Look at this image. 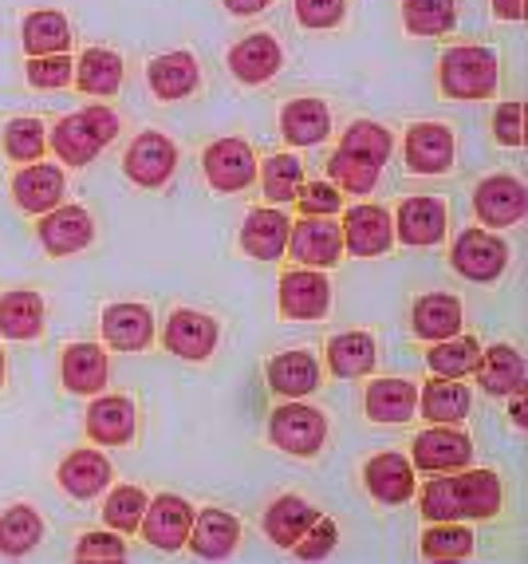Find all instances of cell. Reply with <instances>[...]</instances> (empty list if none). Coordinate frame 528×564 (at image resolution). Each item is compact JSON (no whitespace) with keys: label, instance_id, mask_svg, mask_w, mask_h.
Segmentation results:
<instances>
[{"label":"cell","instance_id":"obj_1","mask_svg":"<svg viewBox=\"0 0 528 564\" xmlns=\"http://www.w3.org/2000/svg\"><path fill=\"white\" fill-rule=\"evenodd\" d=\"M501 478L490 470H446V478H430L418 494V513L426 521H482L501 509Z\"/></svg>","mask_w":528,"mask_h":564},{"label":"cell","instance_id":"obj_2","mask_svg":"<svg viewBox=\"0 0 528 564\" xmlns=\"http://www.w3.org/2000/svg\"><path fill=\"white\" fill-rule=\"evenodd\" d=\"M114 134H119V115L111 107H87V111H76L56 122L52 151L72 166H87L107 142H114Z\"/></svg>","mask_w":528,"mask_h":564},{"label":"cell","instance_id":"obj_3","mask_svg":"<svg viewBox=\"0 0 528 564\" xmlns=\"http://www.w3.org/2000/svg\"><path fill=\"white\" fill-rule=\"evenodd\" d=\"M438 84L450 99H490L497 87V56L490 47H450L442 56V72Z\"/></svg>","mask_w":528,"mask_h":564},{"label":"cell","instance_id":"obj_4","mask_svg":"<svg viewBox=\"0 0 528 564\" xmlns=\"http://www.w3.org/2000/svg\"><path fill=\"white\" fill-rule=\"evenodd\" d=\"M268 438H273L284 454L311 458V454L323 446V438H328V419L293 399V403H284L273 411V419H268Z\"/></svg>","mask_w":528,"mask_h":564},{"label":"cell","instance_id":"obj_5","mask_svg":"<svg viewBox=\"0 0 528 564\" xmlns=\"http://www.w3.org/2000/svg\"><path fill=\"white\" fill-rule=\"evenodd\" d=\"M450 264L465 281H497L505 273V264H509V245L501 241L497 234H485V229H465L458 234L450 249Z\"/></svg>","mask_w":528,"mask_h":564},{"label":"cell","instance_id":"obj_6","mask_svg":"<svg viewBox=\"0 0 528 564\" xmlns=\"http://www.w3.org/2000/svg\"><path fill=\"white\" fill-rule=\"evenodd\" d=\"M201 170L218 194H237L256 178V154L245 139H218L201 154Z\"/></svg>","mask_w":528,"mask_h":564},{"label":"cell","instance_id":"obj_7","mask_svg":"<svg viewBox=\"0 0 528 564\" xmlns=\"http://www.w3.org/2000/svg\"><path fill=\"white\" fill-rule=\"evenodd\" d=\"M189 525H194V506L178 494H162V498L146 501V513L139 521L142 541L154 549H166V553L186 545Z\"/></svg>","mask_w":528,"mask_h":564},{"label":"cell","instance_id":"obj_8","mask_svg":"<svg viewBox=\"0 0 528 564\" xmlns=\"http://www.w3.org/2000/svg\"><path fill=\"white\" fill-rule=\"evenodd\" d=\"M284 249L304 269H331L343 253V229L331 217H304L300 226L288 229V245Z\"/></svg>","mask_w":528,"mask_h":564},{"label":"cell","instance_id":"obj_9","mask_svg":"<svg viewBox=\"0 0 528 564\" xmlns=\"http://www.w3.org/2000/svg\"><path fill=\"white\" fill-rule=\"evenodd\" d=\"M123 166L131 182H139V186H146V189H158L170 182L174 166H178V147H174L166 134L146 131L127 147Z\"/></svg>","mask_w":528,"mask_h":564},{"label":"cell","instance_id":"obj_10","mask_svg":"<svg viewBox=\"0 0 528 564\" xmlns=\"http://www.w3.org/2000/svg\"><path fill=\"white\" fill-rule=\"evenodd\" d=\"M36 234H40V245H44L52 257H72L91 245L95 226L84 206H56V209H47V214H40Z\"/></svg>","mask_w":528,"mask_h":564},{"label":"cell","instance_id":"obj_11","mask_svg":"<svg viewBox=\"0 0 528 564\" xmlns=\"http://www.w3.org/2000/svg\"><path fill=\"white\" fill-rule=\"evenodd\" d=\"M473 209L482 217L485 226H517L525 221V209H528V194H525V182L509 178V174H493L477 186L473 194Z\"/></svg>","mask_w":528,"mask_h":564},{"label":"cell","instance_id":"obj_12","mask_svg":"<svg viewBox=\"0 0 528 564\" xmlns=\"http://www.w3.org/2000/svg\"><path fill=\"white\" fill-rule=\"evenodd\" d=\"M473 458V443L462 431L438 423L435 431H422L415 438V466L426 474H446V470H465Z\"/></svg>","mask_w":528,"mask_h":564},{"label":"cell","instance_id":"obj_13","mask_svg":"<svg viewBox=\"0 0 528 564\" xmlns=\"http://www.w3.org/2000/svg\"><path fill=\"white\" fill-rule=\"evenodd\" d=\"M331 304V284L316 269H296L280 276V312L288 321H320Z\"/></svg>","mask_w":528,"mask_h":564},{"label":"cell","instance_id":"obj_14","mask_svg":"<svg viewBox=\"0 0 528 564\" xmlns=\"http://www.w3.org/2000/svg\"><path fill=\"white\" fill-rule=\"evenodd\" d=\"M343 245L355 257H378L387 253L395 241V221L383 206H351L343 214Z\"/></svg>","mask_w":528,"mask_h":564},{"label":"cell","instance_id":"obj_15","mask_svg":"<svg viewBox=\"0 0 528 564\" xmlns=\"http://www.w3.org/2000/svg\"><path fill=\"white\" fill-rule=\"evenodd\" d=\"M363 481H367V494L378 506H403V501L415 498V462H406L395 451L375 454L363 466Z\"/></svg>","mask_w":528,"mask_h":564},{"label":"cell","instance_id":"obj_16","mask_svg":"<svg viewBox=\"0 0 528 564\" xmlns=\"http://www.w3.org/2000/svg\"><path fill=\"white\" fill-rule=\"evenodd\" d=\"M162 344H166V351H174V356H182V359H209L213 348H218V324L209 321L206 312L178 308L170 321H166Z\"/></svg>","mask_w":528,"mask_h":564},{"label":"cell","instance_id":"obj_17","mask_svg":"<svg viewBox=\"0 0 528 564\" xmlns=\"http://www.w3.org/2000/svg\"><path fill=\"white\" fill-rule=\"evenodd\" d=\"M139 431L134 403L123 395H103L87 406V438L99 446H127Z\"/></svg>","mask_w":528,"mask_h":564},{"label":"cell","instance_id":"obj_18","mask_svg":"<svg viewBox=\"0 0 528 564\" xmlns=\"http://www.w3.org/2000/svg\"><path fill=\"white\" fill-rule=\"evenodd\" d=\"M391 221H395L398 241L415 245V249H426V245H438L446 237V202L442 198H406Z\"/></svg>","mask_w":528,"mask_h":564},{"label":"cell","instance_id":"obj_19","mask_svg":"<svg viewBox=\"0 0 528 564\" xmlns=\"http://www.w3.org/2000/svg\"><path fill=\"white\" fill-rule=\"evenodd\" d=\"M12 198L24 214H47L64 202V170L47 166V162H32L12 178Z\"/></svg>","mask_w":528,"mask_h":564},{"label":"cell","instance_id":"obj_20","mask_svg":"<svg viewBox=\"0 0 528 564\" xmlns=\"http://www.w3.org/2000/svg\"><path fill=\"white\" fill-rule=\"evenodd\" d=\"M237 541H241V521H237L233 513H226V509H201V513H194L186 545L198 556L221 561V556L233 553Z\"/></svg>","mask_w":528,"mask_h":564},{"label":"cell","instance_id":"obj_21","mask_svg":"<svg viewBox=\"0 0 528 564\" xmlns=\"http://www.w3.org/2000/svg\"><path fill=\"white\" fill-rule=\"evenodd\" d=\"M406 166L415 174H442L453 166V134L442 122H418L406 134Z\"/></svg>","mask_w":528,"mask_h":564},{"label":"cell","instance_id":"obj_22","mask_svg":"<svg viewBox=\"0 0 528 564\" xmlns=\"http://www.w3.org/2000/svg\"><path fill=\"white\" fill-rule=\"evenodd\" d=\"M56 478L67 498H79V501L99 498V494L107 489V481H111V462H107L99 451H76L59 462Z\"/></svg>","mask_w":528,"mask_h":564},{"label":"cell","instance_id":"obj_23","mask_svg":"<svg viewBox=\"0 0 528 564\" xmlns=\"http://www.w3.org/2000/svg\"><path fill=\"white\" fill-rule=\"evenodd\" d=\"M288 229H293V221L280 209H253L241 226V249L256 261H276V257H284Z\"/></svg>","mask_w":528,"mask_h":564},{"label":"cell","instance_id":"obj_24","mask_svg":"<svg viewBox=\"0 0 528 564\" xmlns=\"http://www.w3.org/2000/svg\"><path fill=\"white\" fill-rule=\"evenodd\" d=\"M103 339L119 351H142L154 339V316L142 304H111L103 308Z\"/></svg>","mask_w":528,"mask_h":564},{"label":"cell","instance_id":"obj_25","mask_svg":"<svg viewBox=\"0 0 528 564\" xmlns=\"http://www.w3.org/2000/svg\"><path fill=\"white\" fill-rule=\"evenodd\" d=\"M280 44L273 36H264V32H253L229 52V67H233V76L241 84H264V79H273L280 72Z\"/></svg>","mask_w":528,"mask_h":564},{"label":"cell","instance_id":"obj_26","mask_svg":"<svg viewBox=\"0 0 528 564\" xmlns=\"http://www.w3.org/2000/svg\"><path fill=\"white\" fill-rule=\"evenodd\" d=\"M67 391L76 395H95L107 383V351L99 344H72L64 348V364H59Z\"/></svg>","mask_w":528,"mask_h":564},{"label":"cell","instance_id":"obj_27","mask_svg":"<svg viewBox=\"0 0 528 564\" xmlns=\"http://www.w3.org/2000/svg\"><path fill=\"white\" fill-rule=\"evenodd\" d=\"M268 387L284 399H304L320 387V364L311 351H284L268 364Z\"/></svg>","mask_w":528,"mask_h":564},{"label":"cell","instance_id":"obj_28","mask_svg":"<svg viewBox=\"0 0 528 564\" xmlns=\"http://www.w3.org/2000/svg\"><path fill=\"white\" fill-rule=\"evenodd\" d=\"M477 379H482V391L490 395H517L525 391V356L509 344H497L477 359Z\"/></svg>","mask_w":528,"mask_h":564},{"label":"cell","instance_id":"obj_29","mask_svg":"<svg viewBox=\"0 0 528 564\" xmlns=\"http://www.w3.org/2000/svg\"><path fill=\"white\" fill-rule=\"evenodd\" d=\"M363 406H367L371 423H406L418 406V387L406 383V379H378V383L367 387L363 395Z\"/></svg>","mask_w":528,"mask_h":564},{"label":"cell","instance_id":"obj_30","mask_svg":"<svg viewBox=\"0 0 528 564\" xmlns=\"http://www.w3.org/2000/svg\"><path fill=\"white\" fill-rule=\"evenodd\" d=\"M44 332V301L32 289H12L0 296V336L36 339Z\"/></svg>","mask_w":528,"mask_h":564},{"label":"cell","instance_id":"obj_31","mask_svg":"<svg viewBox=\"0 0 528 564\" xmlns=\"http://www.w3.org/2000/svg\"><path fill=\"white\" fill-rule=\"evenodd\" d=\"M462 332V301L450 292H430L415 304V336L418 339H450Z\"/></svg>","mask_w":528,"mask_h":564},{"label":"cell","instance_id":"obj_32","mask_svg":"<svg viewBox=\"0 0 528 564\" xmlns=\"http://www.w3.org/2000/svg\"><path fill=\"white\" fill-rule=\"evenodd\" d=\"M280 134L293 147H316L331 134V115L320 99H293L280 111Z\"/></svg>","mask_w":528,"mask_h":564},{"label":"cell","instance_id":"obj_33","mask_svg":"<svg viewBox=\"0 0 528 564\" xmlns=\"http://www.w3.org/2000/svg\"><path fill=\"white\" fill-rule=\"evenodd\" d=\"M146 79H151V91L158 99H186L194 87H198V59L189 52H166L146 67Z\"/></svg>","mask_w":528,"mask_h":564},{"label":"cell","instance_id":"obj_34","mask_svg":"<svg viewBox=\"0 0 528 564\" xmlns=\"http://www.w3.org/2000/svg\"><path fill=\"white\" fill-rule=\"evenodd\" d=\"M316 518H320V513H316L308 501L293 498V494H284V498H276L273 506H268V513H264V533H268V541H273V545L293 549L296 541L304 536V529H308Z\"/></svg>","mask_w":528,"mask_h":564},{"label":"cell","instance_id":"obj_35","mask_svg":"<svg viewBox=\"0 0 528 564\" xmlns=\"http://www.w3.org/2000/svg\"><path fill=\"white\" fill-rule=\"evenodd\" d=\"M470 403H473L470 387L458 383V379L435 376L422 387V414L430 423H446V426L462 423L465 414H470Z\"/></svg>","mask_w":528,"mask_h":564},{"label":"cell","instance_id":"obj_36","mask_svg":"<svg viewBox=\"0 0 528 564\" xmlns=\"http://www.w3.org/2000/svg\"><path fill=\"white\" fill-rule=\"evenodd\" d=\"M328 367L340 379H363L375 367V339L367 332H340L328 344Z\"/></svg>","mask_w":528,"mask_h":564},{"label":"cell","instance_id":"obj_37","mask_svg":"<svg viewBox=\"0 0 528 564\" xmlns=\"http://www.w3.org/2000/svg\"><path fill=\"white\" fill-rule=\"evenodd\" d=\"M76 84L87 95H114L123 87V59L107 52V47H87L76 64Z\"/></svg>","mask_w":528,"mask_h":564},{"label":"cell","instance_id":"obj_38","mask_svg":"<svg viewBox=\"0 0 528 564\" xmlns=\"http://www.w3.org/2000/svg\"><path fill=\"white\" fill-rule=\"evenodd\" d=\"M477 359H482V348H477V339H470V336L438 339L435 348L426 351V364H430V371H435V376H442V379L473 376Z\"/></svg>","mask_w":528,"mask_h":564},{"label":"cell","instance_id":"obj_39","mask_svg":"<svg viewBox=\"0 0 528 564\" xmlns=\"http://www.w3.org/2000/svg\"><path fill=\"white\" fill-rule=\"evenodd\" d=\"M44 536V521L32 506H12L4 518H0V553L4 556H24L40 545Z\"/></svg>","mask_w":528,"mask_h":564},{"label":"cell","instance_id":"obj_40","mask_svg":"<svg viewBox=\"0 0 528 564\" xmlns=\"http://www.w3.org/2000/svg\"><path fill=\"white\" fill-rule=\"evenodd\" d=\"M72 44V29L59 12H29L24 17V47L29 56H56Z\"/></svg>","mask_w":528,"mask_h":564},{"label":"cell","instance_id":"obj_41","mask_svg":"<svg viewBox=\"0 0 528 564\" xmlns=\"http://www.w3.org/2000/svg\"><path fill=\"white\" fill-rule=\"evenodd\" d=\"M391 147H395V142H391V131H383L378 122H367V119L351 122L340 142V151L355 154V159L371 162V166H383V162L391 159Z\"/></svg>","mask_w":528,"mask_h":564},{"label":"cell","instance_id":"obj_42","mask_svg":"<svg viewBox=\"0 0 528 564\" xmlns=\"http://www.w3.org/2000/svg\"><path fill=\"white\" fill-rule=\"evenodd\" d=\"M261 186H264V198L273 202V206H284V202H293L304 186V170L293 154H273V159L264 162V174H261Z\"/></svg>","mask_w":528,"mask_h":564},{"label":"cell","instance_id":"obj_43","mask_svg":"<svg viewBox=\"0 0 528 564\" xmlns=\"http://www.w3.org/2000/svg\"><path fill=\"white\" fill-rule=\"evenodd\" d=\"M403 24L415 36H442L453 29V0H403Z\"/></svg>","mask_w":528,"mask_h":564},{"label":"cell","instance_id":"obj_44","mask_svg":"<svg viewBox=\"0 0 528 564\" xmlns=\"http://www.w3.org/2000/svg\"><path fill=\"white\" fill-rule=\"evenodd\" d=\"M473 553V533L458 521H435V529H426L422 536V556L430 561H462Z\"/></svg>","mask_w":528,"mask_h":564},{"label":"cell","instance_id":"obj_45","mask_svg":"<svg viewBox=\"0 0 528 564\" xmlns=\"http://www.w3.org/2000/svg\"><path fill=\"white\" fill-rule=\"evenodd\" d=\"M146 494H142L139 486H119L111 489V498H107L103 506V521L114 529V533H134L142 521V513H146Z\"/></svg>","mask_w":528,"mask_h":564},{"label":"cell","instance_id":"obj_46","mask_svg":"<svg viewBox=\"0 0 528 564\" xmlns=\"http://www.w3.org/2000/svg\"><path fill=\"white\" fill-rule=\"evenodd\" d=\"M328 174H331V182L340 189H348V194H371L378 182V166H371V162L355 159V154H348V151L331 154Z\"/></svg>","mask_w":528,"mask_h":564},{"label":"cell","instance_id":"obj_47","mask_svg":"<svg viewBox=\"0 0 528 564\" xmlns=\"http://www.w3.org/2000/svg\"><path fill=\"white\" fill-rule=\"evenodd\" d=\"M44 122L40 119H12L4 127V154L16 162H36L44 154Z\"/></svg>","mask_w":528,"mask_h":564},{"label":"cell","instance_id":"obj_48","mask_svg":"<svg viewBox=\"0 0 528 564\" xmlns=\"http://www.w3.org/2000/svg\"><path fill=\"white\" fill-rule=\"evenodd\" d=\"M72 59L64 56V52H56V56H32L29 59V84L40 87V91H56V87H67L72 84Z\"/></svg>","mask_w":528,"mask_h":564},{"label":"cell","instance_id":"obj_49","mask_svg":"<svg viewBox=\"0 0 528 564\" xmlns=\"http://www.w3.org/2000/svg\"><path fill=\"white\" fill-rule=\"evenodd\" d=\"M336 541H340V529H336V521L316 518L308 529H304L300 541L293 545V553L304 556V561H320V556H328L331 549H336Z\"/></svg>","mask_w":528,"mask_h":564},{"label":"cell","instance_id":"obj_50","mask_svg":"<svg viewBox=\"0 0 528 564\" xmlns=\"http://www.w3.org/2000/svg\"><path fill=\"white\" fill-rule=\"evenodd\" d=\"M340 189L331 186V182H308V186H300V194H296V206H300L304 217H331L340 214Z\"/></svg>","mask_w":528,"mask_h":564},{"label":"cell","instance_id":"obj_51","mask_svg":"<svg viewBox=\"0 0 528 564\" xmlns=\"http://www.w3.org/2000/svg\"><path fill=\"white\" fill-rule=\"evenodd\" d=\"M76 561H127V545L119 541V533H87L79 536V545H76Z\"/></svg>","mask_w":528,"mask_h":564},{"label":"cell","instance_id":"obj_52","mask_svg":"<svg viewBox=\"0 0 528 564\" xmlns=\"http://www.w3.org/2000/svg\"><path fill=\"white\" fill-rule=\"evenodd\" d=\"M348 0H296V17L304 29H336L343 20Z\"/></svg>","mask_w":528,"mask_h":564},{"label":"cell","instance_id":"obj_53","mask_svg":"<svg viewBox=\"0 0 528 564\" xmlns=\"http://www.w3.org/2000/svg\"><path fill=\"white\" fill-rule=\"evenodd\" d=\"M493 134H497L501 147H520L525 142V107L513 99V104H501L493 115Z\"/></svg>","mask_w":528,"mask_h":564},{"label":"cell","instance_id":"obj_54","mask_svg":"<svg viewBox=\"0 0 528 564\" xmlns=\"http://www.w3.org/2000/svg\"><path fill=\"white\" fill-rule=\"evenodd\" d=\"M273 4V0H226V9L237 12V17H256V12H264Z\"/></svg>","mask_w":528,"mask_h":564},{"label":"cell","instance_id":"obj_55","mask_svg":"<svg viewBox=\"0 0 528 564\" xmlns=\"http://www.w3.org/2000/svg\"><path fill=\"white\" fill-rule=\"evenodd\" d=\"M493 12L501 20H525V0H493Z\"/></svg>","mask_w":528,"mask_h":564},{"label":"cell","instance_id":"obj_56","mask_svg":"<svg viewBox=\"0 0 528 564\" xmlns=\"http://www.w3.org/2000/svg\"><path fill=\"white\" fill-rule=\"evenodd\" d=\"M513 423L525 431V391H517V395H513Z\"/></svg>","mask_w":528,"mask_h":564},{"label":"cell","instance_id":"obj_57","mask_svg":"<svg viewBox=\"0 0 528 564\" xmlns=\"http://www.w3.org/2000/svg\"><path fill=\"white\" fill-rule=\"evenodd\" d=\"M0 383H4V351H0Z\"/></svg>","mask_w":528,"mask_h":564}]
</instances>
